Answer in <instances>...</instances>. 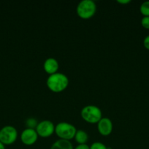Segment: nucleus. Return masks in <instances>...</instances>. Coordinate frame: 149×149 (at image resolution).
Returning a JSON list of instances; mask_svg holds the SVG:
<instances>
[{
    "mask_svg": "<svg viewBox=\"0 0 149 149\" xmlns=\"http://www.w3.org/2000/svg\"><path fill=\"white\" fill-rule=\"evenodd\" d=\"M46 84L48 89L53 93H61L68 87L69 79L63 73L57 72L48 76Z\"/></svg>",
    "mask_w": 149,
    "mask_h": 149,
    "instance_id": "1",
    "label": "nucleus"
},
{
    "mask_svg": "<svg viewBox=\"0 0 149 149\" xmlns=\"http://www.w3.org/2000/svg\"><path fill=\"white\" fill-rule=\"evenodd\" d=\"M80 116L89 124H97L102 118L101 109L95 105H87L82 109Z\"/></svg>",
    "mask_w": 149,
    "mask_h": 149,
    "instance_id": "2",
    "label": "nucleus"
},
{
    "mask_svg": "<svg viewBox=\"0 0 149 149\" xmlns=\"http://www.w3.org/2000/svg\"><path fill=\"white\" fill-rule=\"evenodd\" d=\"M76 11L80 18L88 20L96 13V4L93 0H82L77 4Z\"/></svg>",
    "mask_w": 149,
    "mask_h": 149,
    "instance_id": "3",
    "label": "nucleus"
},
{
    "mask_svg": "<svg viewBox=\"0 0 149 149\" xmlns=\"http://www.w3.org/2000/svg\"><path fill=\"white\" fill-rule=\"evenodd\" d=\"M77 129L72 124L61 122L55 126V133L59 139L70 141L74 138Z\"/></svg>",
    "mask_w": 149,
    "mask_h": 149,
    "instance_id": "4",
    "label": "nucleus"
},
{
    "mask_svg": "<svg viewBox=\"0 0 149 149\" xmlns=\"http://www.w3.org/2000/svg\"><path fill=\"white\" fill-rule=\"evenodd\" d=\"M18 138V131L11 125L4 126L0 130V142L4 146L14 143Z\"/></svg>",
    "mask_w": 149,
    "mask_h": 149,
    "instance_id": "5",
    "label": "nucleus"
},
{
    "mask_svg": "<svg viewBox=\"0 0 149 149\" xmlns=\"http://www.w3.org/2000/svg\"><path fill=\"white\" fill-rule=\"evenodd\" d=\"M35 130L38 136L48 138L55 132V125L51 120H42L38 123Z\"/></svg>",
    "mask_w": 149,
    "mask_h": 149,
    "instance_id": "6",
    "label": "nucleus"
},
{
    "mask_svg": "<svg viewBox=\"0 0 149 149\" xmlns=\"http://www.w3.org/2000/svg\"><path fill=\"white\" fill-rule=\"evenodd\" d=\"M38 135L34 129L26 128L20 134V141L24 145L32 146L37 142Z\"/></svg>",
    "mask_w": 149,
    "mask_h": 149,
    "instance_id": "7",
    "label": "nucleus"
},
{
    "mask_svg": "<svg viewBox=\"0 0 149 149\" xmlns=\"http://www.w3.org/2000/svg\"><path fill=\"white\" fill-rule=\"evenodd\" d=\"M113 128L111 119L108 117H102L97 123V130L102 136H108L111 134Z\"/></svg>",
    "mask_w": 149,
    "mask_h": 149,
    "instance_id": "8",
    "label": "nucleus"
},
{
    "mask_svg": "<svg viewBox=\"0 0 149 149\" xmlns=\"http://www.w3.org/2000/svg\"><path fill=\"white\" fill-rule=\"evenodd\" d=\"M44 71L49 75L58 72L59 68V64L58 61L54 58H48L43 63Z\"/></svg>",
    "mask_w": 149,
    "mask_h": 149,
    "instance_id": "9",
    "label": "nucleus"
},
{
    "mask_svg": "<svg viewBox=\"0 0 149 149\" xmlns=\"http://www.w3.org/2000/svg\"><path fill=\"white\" fill-rule=\"evenodd\" d=\"M50 149H74L70 141L58 139L52 144Z\"/></svg>",
    "mask_w": 149,
    "mask_h": 149,
    "instance_id": "10",
    "label": "nucleus"
},
{
    "mask_svg": "<svg viewBox=\"0 0 149 149\" xmlns=\"http://www.w3.org/2000/svg\"><path fill=\"white\" fill-rule=\"evenodd\" d=\"M74 138L78 144H86L89 140V135L83 130H77Z\"/></svg>",
    "mask_w": 149,
    "mask_h": 149,
    "instance_id": "11",
    "label": "nucleus"
},
{
    "mask_svg": "<svg viewBox=\"0 0 149 149\" xmlns=\"http://www.w3.org/2000/svg\"><path fill=\"white\" fill-rule=\"evenodd\" d=\"M140 11L144 16H149V1H145L141 4L140 7Z\"/></svg>",
    "mask_w": 149,
    "mask_h": 149,
    "instance_id": "12",
    "label": "nucleus"
},
{
    "mask_svg": "<svg viewBox=\"0 0 149 149\" xmlns=\"http://www.w3.org/2000/svg\"><path fill=\"white\" fill-rule=\"evenodd\" d=\"M38 123L39 122H37L35 118L30 117L29 119H27L26 120V128H29V129H36Z\"/></svg>",
    "mask_w": 149,
    "mask_h": 149,
    "instance_id": "13",
    "label": "nucleus"
},
{
    "mask_svg": "<svg viewBox=\"0 0 149 149\" xmlns=\"http://www.w3.org/2000/svg\"><path fill=\"white\" fill-rule=\"evenodd\" d=\"M89 147L90 149H108L105 144L101 142H93Z\"/></svg>",
    "mask_w": 149,
    "mask_h": 149,
    "instance_id": "14",
    "label": "nucleus"
},
{
    "mask_svg": "<svg viewBox=\"0 0 149 149\" xmlns=\"http://www.w3.org/2000/svg\"><path fill=\"white\" fill-rule=\"evenodd\" d=\"M141 25L144 29H149V16H144L141 19Z\"/></svg>",
    "mask_w": 149,
    "mask_h": 149,
    "instance_id": "15",
    "label": "nucleus"
},
{
    "mask_svg": "<svg viewBox=\"0 0 149 149\" xmlns=\"http://www.w3.org/2000/svg\"><path fill=\"white\" fill-rule=\"evenodd\" d=\"M143 45H144L145 49L149 50V35L146 36L143 39Z\"/></svg>",
    "mask_w": 149,
    "mask_h": 149,
    "instance_id": "16",
    "label": "nucleus"
},
{
    "mask_svg": "<svg viewBox=\"0 0 149 149\" xmlns=\"http://www.w3.org/2000/svg\"><path fill=\"white\" fill-rule=\"evenodd\" d=\"M74 149H90V147L87 144H78Z\"/></svg>",
    "mask_w": 149,
    "mask_h": 149,
    "instance_id": "17",
    "label": "nucleus"
},
{
    "mask_svg": "<svg viewBox=\"0 0 149 149\" xmlns=\"http://www.w3.org/2000/svg\"><path fill=\"white\" fill-rule=\"evenodd\" d=\"M117 2L120 3L121 4H129V3L131 2V0H118Z\"/></svg>",
    "mask_w": 149,
    "mask_h": 149,
    "instance_id": "18",
    "label": "nucleus"
},
{
    "mask_svg": "<svg viewBox=\"0 0 149 149\" xmlns=\"http://www.w3.org/2000/svg\"><path fill=\"white\" fill-rule=\"evenodd\" d=\"M0 149H5V146L0 142Z\"/></svg>",
    "mask_w": 149,
    "mask_h": 149,
    "instance_id": "19",
    "label": "nucleus"
}]
</instances>
